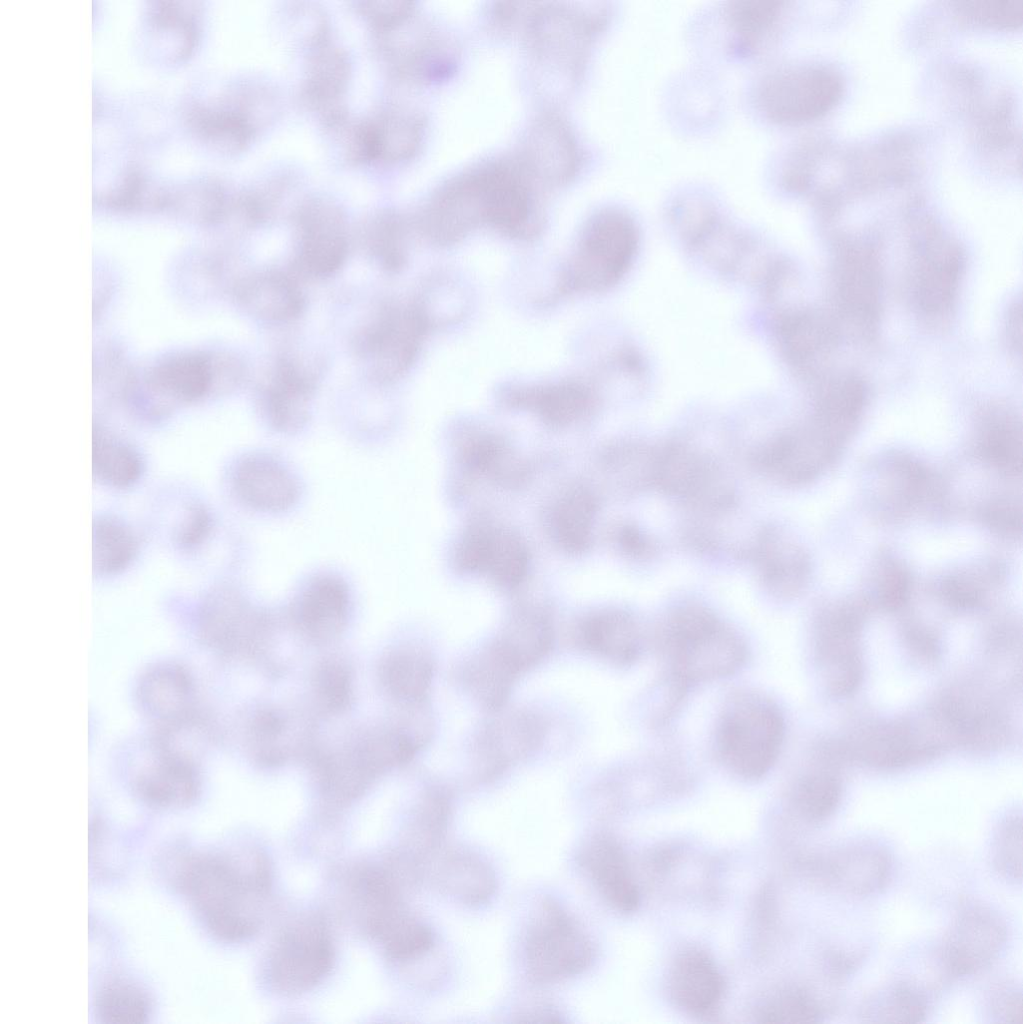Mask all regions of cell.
Wrapping results in <instances>:
<instances>
[{
    "instance_id": "27",
    "label": "cell",
    "mask_w": 1023,
    "mask_h": 1024,
    "mask_svg": "<svg viewBox=\"0 0 1023 1024\" xmlns=\"http://www.w3.org/2000/svg\"><path fill=\"white\" fill-rule=\"evenodd\" d=\"M458 560L465 569L488 570L497 581L512 586L524 576L527 553L510 533L477 532L464 540Z\"/></svg>"
},
{
    "instance_id": "6",
    "label": "cell",
    "mask_w": 1023,
    "mask_h": 1024,
    "mask_svg": "<svg viewBox=\"0 0 1023 1024\" xmlns=\"http://www.w3.org/2000/svg\"><path fill=\"white\" fill-rule=\"evenodd\" d=\"M650 486L695 509L720 513L734 503V489L716 462L686 444L654 447Z\"/></svg>"
},
{
    "instance_id": "40",
    "label": "cell",
    "mask_w": 1023,
    "mask_h": 1024,
    "mask_svg": "<svg viewBox=\"0 0 1023 1024\" xmlns=\"http://www.w3.org/2000/svg\"><path fill=\"white\" fill-rule=\"evenodd\" d=\"M135 552L132 533L111 518L97 519L93 528V560L95 568L113 573L124 568Z\"/></svg>"
},
{
    "instance_id": "14",
    "label": "cell",
    "mask_w": 1023,
    "mask_h": 1024,
    "mask_svg": "<svg viewBox=\"0 0 1023 1024\" xmlns=\"http://www.w3.org/2000/svg\"><path fill=\"white\" fill-rule=\"evenodd\" d=\"M822 881L851 896H870L884 889L892 876L891 855L874 843L837 849L819 864Z\"/></svg>"
},
{
    "instance_id": "44",
    "label": "cell",
    "mask_w": 1023,
    "mask_h": 1024,
    "mask_svg": "<svg viewBox=\"0 0 1023 1024\" xmlns=\"http://www.w3.org/2000/svg\"><path fill=\"white\" fill-rule=\"evenodd\" d=\"M97 1010L106 1022H143L150 1014V1002L137 987L115 982L99 994Z\"/></svg>"
},
{
    "instance_id": "32",
    "label": "cell",
    "mask_w": 1023,
    "mask_h": 1024,
    "mask_svg": "<svg viewBox=\"0 0 1023 1024\" xmlns=\"http://www.w3.org/2000/svg\"><path fill=\"white\" fill-rule=\"evenodd\" d=\"M526 167L539 177L558 180L575 167L577 149L571 135L558 121L546 119L532 129Z\"/></svg>"
},
{
    "instance_id": "28",
    "label": "cell",
    "mask_w": 1023,
    "mask_h": 1024,
    "mask_svg": "<svg viewBox=\"0 0 1023 1024\" xmlns=\"http://www.w3.org/2000/svg\"><path fill=\"white\" fill-rule=\"evenodd\" d=\"M349 595L344 582L334 576H321L305 588L298 605L300 625L316 640H330L344 628L348 616Z\"/></svg>"
},
{
    "instance_id": "38",
    "label": "cell",
    "mask_w": 1023,
    "mask_h": 1024,
    "mask_svg": "<svg viewBox=\"0 0 1023 1024\" xmlns=\"http://www.w3.org/2000/svg\"><path fill=\"white\" fill-rule=\"evenodd\" d=\"M142 463L137 452L118 439L97 432L93 440V471L99 480L115 487L133 484Z\"/></svg>"
},
{
    "instance_id": "35",
    "label": "cell",
    "mask_w": 1023,
    "mask_h": 1024,
    "mask_svg": "<svg viewBox=\"0 0 1023 1024\" xmlns=\"http://www.w3.org/2000/svg\"><path fill=\"white\" fill-rule=\"evenodd\" d=\"M394 210L381 209L369 216L362 227L364 246L385 271L396 273L407 261V229Z\"/></svg>"
},
{
    "instance_id": "48",
    "label": "cell",
    "mask_w": 1023,
    "mask_h": 1024,
    "mask_svg": "<svg viewBox=\"0 0 1023 1024\" xmlns=\"http://www.w3.org/2000/svg\"><path fill=\"white\" fill-rule=\"evenodd\" d=\"M866 260L860 253L849 255L841 275L843 297L857 311L871 308L876 292L874 272Z\"/></svg>"
},
{
    "instance_id": "5",
    "label": "cell",
    "mask_w": 1023,
    "mask_h": 1024,
    "mask_svg": "<svg viewBox=\"0 0 1023 1024\" xmlns=\"http://www.w3.org/2000/svg\"><path fill=\"white\" fill-rule=\"evenodd\" d=\"M593 958V944L577 922L558 902L545 899L525 941L530 978L537 983L562 981L585 971Z\"/></svg>"
},
{
    "instance_id": "31",
    "label": "cell",
    "mask_w": 1023,
    "mask_h": 1024,
    "mask_svg": "<svg viewBox=\"0 0 1023 1024\" xmlns=\"http://www.w3.org/2000/svg\"><path fill=\"white\" fill-rule=\"evenodd\" d=\"M388 958L407 961L426 953L433 945L431 929L403 908L387 913L366 926Z\"/></svg>"
},
{
    "instance_id": "43",
    "label": "cell",
    "mask_w": 1023,
    "mask_h": 1024,
    "mask_svg": "<svg viewBox=\"0 0 1023 1024\" xmlns=\"http://www.w3.org/2000/svg\"><path fill=\"white\" fill-rule=\"evenodd\" d=\"M594 511L593 499L583 492L569 496L559 506L555 527L567 549L581 551L588 545Z\"/></svg>"
},
{
    "instance_id": "45",
    "label": "cell",
    "mask_w": 1023,
    "mask_h": 1024,
    "mask_svg": "<svg viewBox=\"0 0 1023 1024\" xmlns=\"http://www.w3.org/2000/svg\"><path fill=\"white\" fill-rule=\"evenodd\" d=\"M1023 830L1021 817L1012 816L999 827L992 844L994 869L1006 880L1022 881Z\"/></svg>"
},
{
    "instance_id": "9",
    "label": "cell",
    "mask_w": 1023,
    "mask_h": 1024,
    "mask_svg": "<svg viewBox=\"0 0 1023 1024\" xmlns=\"http://www.w3.org/2000/svg\"><path fill=\"white\" fill-rule=\"evenodd\" d=\"M840 82L815 65H789L768 73L758 85L756 104L763 116L781 125L797 124L825 112L838 98Z\"/></svg>"
},
{
    "instance_id": "13",
    "label": "cell",
    "mask_w": 1023,
    "mask_h": 1024,
    "mask_svg": "<svg viewBox=\"0 0 1023 1024\" xmlns=\"http://www.w3.org/2000/svg\"><path fill=\"white\" fill-rule=\"evenodd\" d=\"M136 698L156 730L197 717L193 679L185 668L175 663L148 668L138 681Z\"/></svg>"
},
{
    "instance_id": "29",
    "label": "cell",
    "mask_w": 1023,
    "mask_h": 1024,
    "mask_svg": "<svg viewBox=\"0 0 1023 1024\" xmlns=\"http://www.w3.org/2000/svg\"><path fill=\"white\" fill-rule=\"evenodd\" d=\"M374 152V163L397 164L413 157L421 140V120L412 113L385 108L367 118Z\"/></svg>"
},
{
    "instance_id": "51",
    "label": "cell",
    "mask_w": 1023,
    "mask_h": 1024,
    "mask_svg": "<svg viewBox=\"0 0 1023 1024\" xmlns=\"http://www.w3.org/2000/svg\"><path fill=\"white\" fill-rule=\"evenodd\" d=\"M1016 446V436L1013 430L997 428L987 437L984 443V453L991 461L1015 469Z\"/></svg>"
},
{
    "instance_id": "8",
    "label": "cell",
    "mask_w": 1023,
    "mask_h": 1024,
    "mask_svg": "<svg viewBox=\"0 0 1023 1024\" xmlns=\"http://www.w3.org/2000/svg\"><path fill=\"white\" fill-rule=\"evenodd\" d=\"M637 240L633 220L618 209H605L586 225L568 273V285L598 290L624 272Z\"/></svg>"
},
{
    "instance_id": "24",
    "label": "cell",
    "mask_w": 1023,
    "mask_h": 1024,
    "mask_svg": "<svg viewBox=\"0 0 1023 1024\" xmlns=\"http://www.w3.org/2000/svg\"><path fill=\"white\" fill-rule=\"evenodd\" d=\"M542 724L534 715L508 714L491 723L477 740L481 776L494 777L541 740Z\"/></svg>"
},
{
    "instance_id": "41",
    "label": "cell",
    "mask_w": 1023,
    "mask_h": 1024,
    "mask_svg": "<svg viewBox=\"0 0 1023 1024\" xmlns=\"http://www.w3.org/2000/svg\"><path fill=\"white\" fill-rule=\"evenodd\" d=\"M757 1015L762 1023H812L820 1020L822 1009L809 991L789 986L765 1000Z\"/></svg>"
},
{
    "instance_id": "19",
    "label": "cell",
    "mask_w": 1023,
    "mask_h": 1024,
    "mask_svg": "<svg viewBox=\"0 0 1023 1024\" xmlns=\"http://www.w3.org/2000/svg\"><path fill=\"white\" fill-rule=\"evenodd\" d=\"M668 989L675 1005L689 1014L701 1016L713 1012L720 1004L724 981L707 953L688 949L674 961Z\"/></svg>"
},
{
    "instance_id": "23",
    "label": "cell",
    "mask_w": 1023,
    "mask_h": 1024,
    "mask_svg": "<svg viewBox=\"0 0 1023 1024\" xmlns=\"http://www.w3.org/2000/svg\"><path fill=\"white\" fill-rule=\"evenodd\" d=\"M429 872L444 893L474 906L493 897L497 884L493 870L477 855L460 849L441 847L427 859Z\"/></svg>"
},
{
    "instance_id": "21",
    "label": "cell",
    "mask_w": 1023,
    "mask_h": 1024,
    "mask_svg": "<svg viewBox=\"0 0 1023 1024\" xmlns=\"http://www.w3.org/2000/svg\"><path fill=\"white\" fill-rule=\"evenodd\" d=\"M575 639L582 650L619 666L634 663L642 651L638 623L621 610H604L588 616L576 628Z\"/></svg>"
},
{
    "instance_id": "7",
    "label": "cell",
    "mask_w": 1023,
    "mask_h": 1024,
    "mask_svg": "<svg viewBox=\"0 0 1023 1024\" xmlns=\"http://www.w3.org/2000/svg\"><path fill=\"white\" fill-rule=\"evenodd\" d=\"M334 947L326 922L308 914L279 935L268 960L271 986L285 996H297L318 985L330 972Z\"/></svg>"
},
{
    "instance_id": "39",
    "label": "cell",
    "mask_w": 1023,
    "mask_h": 1024,
    "mask_svg": "<svg viewBox=\"0 0 1023 1024\" xmlns=\"http://www.w3.org/2000/svg\"><path fill=\"white\" fill-rule=\"evenodd\" d=\"M841 798L839 780L829 774L811 773L803 776L791 793V802L798 815L810 823L829 818Z\"/></svg>"
},
{
    "instance_id": "46",
    "label": "cell",
    "mask_w": 1023,
    "mask_h": 1024,
    "mask_svg": "<svg viewBox=\"0 0 1023 1024\" xmlns=\"http://www.w3.org/2000/svg\"><path fill=\"white\" fill-rule=\"evenodd\" d=\"M862 383L855 378H840L830 385L821 402L823 424L845 425L860 413L864 401Z\"/></svg>"
},
{
    "instance_id": "18",
    "label": "cell",
    "mask_w": 1023,
    "mask_h": 1024,
    "mask_svg": "<svg viewBox=\"0 0 1023 1024\" xmlns=\"http://www.w3.org/2000/svg\"><path fill=\"white\" fill-rule=\"evenodd\" d=\"M579 862L612 908L621 913L638 908V887L616 840L606 835L593 837L582 849Z\"/></svg>"
},
{
    "instance_id": "12",
    "label": "cell",
    "mask_w": 1023,
    "mask_h": 1024,
    "mask_svg": "<svg viewBox=\"0 0 1023 1024\" xmlns=\"http://www.w3.org/2000/svg\"><path fill=\"white\" fill-rule=\"evenodd\" d=\"M320 373L314 357L298 353L277 357L263 390L265 412L276 429L295 432L305 426Z\"/></svg>"
},
{
    "instance_id": "37",
    "label": "cell",
    "mask_w": 1023,
    "mask_h": 1024,
    "mask_svg": "<svg viewBox=\"0 0 1023 1024\" xmlns=\"http://www.w3.org/2000/svg\"><path fill=\"white\" fill-rule=\"evenodd\" d=\"M928 999L916 986L897 982L865 1001L861 1017L872 1022L919 1023L928 1013Z\"/></svg>"
},
{
    "instance_id": "42",
    "label": "cell",
    "mask_w": 1023,
    "mask_h": 1024,
    "mask_svg": "<svg viewBox=\"0 0 1023 1024\" xmlns=\"http://www.w3.org/2000/svg\"><path fill=\"white\" fill-rule=\"evenodd\" d=\"M449 816L450 801L445 792L433 790L425 796L413 830V844L421 860L441 847Z\"/></svg>"
},
{
    "instance_id": "11",
    "label": "cell",
    "mask_w": 1023,
    "mask_h": 1024,
    "mask_svg": "<svg viewBox=\"0 0 1023 1024\" xmlns=\"http://www.w3.org/2000/svg\"><path fill=\"white\" fill-rule=\"evenodd\" d=\"M1007 938V927L996 912L981 904L964 905L943 938L941 961L952 977L977 974L996 961Z\"/></svg>"
},
{
    "instance_id": "49",
    "label": "cell",
    "mask_w": 1023,
    "mask_h": 1024,
    "mask_svg": "<svg viewBox=\"0 0 1023 1024\" xmlns=\"http://www.w3.org/2000/svg\"><path fill=\"white\" fill-rule=\"evenodd\" d=\"M354 4L356 12L372 26L374 32L401 24L414 11V4L408 1H358Z\"/></svg>"
},
{
    "instance_id": "3",
    "label": "cell",
    "mask_w": 1023,
    "mask_h": 1024,
    "mask_svg": "<svg viewBox=\"0 0 1023 1024\" xmlns=\"http://www.w3.org/2000/svg\"><path fill=\"white\" fill-rule=\"evenodd\" d=\"M785 725L778 706L756 692L732 697L720 718L716 746L728 770L744 780L765 776L780 753Z\"/></svg>"
},
{
    "instance_id": "20",
    "label": "cell",
    "mask_w": 1023,
    "mask_h": 1024,
    "mask_svg": "<svg viewBox=\"0 0 1023 1024\" xmlns=\"http://www.w3.org/2000/svg\"><path fill=\"white\" fill-rule=\"evenodd\" d=\"M236 298L252 317L282 324L297 319L305 309L304 295L289 274L266 270L245 277L236 289Z\"/></svg>"
},
{
    "instance_id": "34",
    "label": "cell",
    "mask_w": 1023,
    "mask_h": 1024,
    "mask_svg": "<svg viewBox=\"0 0 1023 1024\" xmlns=\"http://www.w3.org/2000/svg\"><path fill=\"white\" fill-rule=\"evenodd\" d=\"M511 402L534 410L551 424L562 425L581 417L591 400L585 387L569 381L517 391Z\"/></svg>"
},
{
    "instance_id": "50",
    "label": "cell",
    "mask_w": 1023,
    "mask_h": 1024,
    "mask_svg": "<svg viewBox=\"0 0 1023 1024\" xmlns=\"http://www.w3.org/2000/svg\"><path fill=\"white\" fill-rule=\"evenodd\" d=\"M968 13L989 24H1015L1023 15V0L1020 1H971Z\"/></svg>"
},
{
    "instance_id": "52",
    "label": "cell",
    "mask_w": 1023,
    "mask_h": 1024,
    "mask_svg": "<svg viewBox=\"0 0 1023 1024\" xmlns=\"http://www.w3.org/2000/svg\"><path fill=\"white\" fill-rule=\"evenodd\" d=\"M991 1007L993 1014L1000 1021L1023 1023V998L1020 990L1014 987H1001L992 996Z\"/></svg>"
},
{
    "instance_id": "53",
    "label": "cell",
    "mask_w": 1023,
    "mask_h": 1024,
    "mask_svg": "<svg viewBox=\"0 0 1023 1024\" xmlns=\"http://www.w3.org/2000/svg\"><path fill=\"white\" fill-rule=\"evenodd\" d=\"M617 536L623 551L634 558H647L656 550L651 539L635 526H623Z\"/></svg>"
},
{
    "instance_id": "17",
    "label": "cell",
    "mask_w": 1023,
    "mask_h": 1024,
    "mask_svg": "<svg viewBox=\"0 0 1023 1024\" xmlns=\"http://www.w3.org/2000/svg\"><path fill=\"white\" fill-rule=\"evenodd\" d=\"M765 590L787 598L806 580L808 565L801 549L776 527L762 529L748 551Z\"/></svg>"
},
{
    "instance_id": "10",
    "label": "cell",
    "mask_w": 1023,
    "mask_h": 1024,
    "mask_svg": "<svg viewBox=\"0 0 1023 1024\" xmlns=\"http://www.w3.org/2000/svg\"><path fill=\"white\" fill-rule=\"evenodd\" d=\"M296 263L302 273L315 278L335 274L348 255V225L342 208L324 196L302 200L293 214Z\"/></svg>"
},
{
    "instance_id": "47",
    "label": "cell",
    "mask_w": 1023,
    "mask_h": 1024,
    "mask_svg": "<svg viewBox=\"0 0 1023 1024\" xmlns=\"http://www.w3.org/2000/svg\"><path fill=\"white\" fill-rule=\"evenodd\" d=\"M317 698L330 712L344 710L352 696L351 675L347 666L338 660H326L314 676Z\"/></svg>"
},
{
    "instance_id": "33",
    "label": "cell",
    "mask_w": 1023,
    "mask_h": 1024,
    "mask_svg": "<svg viewBox=\"0 0 1023 1024\" xmlns=\"http://www.w3.org/2000/svg\"><path fill=\"white\" fill-rule=\"evenodd\" d=\"M433 674L431 657L415 648L391 652L380 667L382 683L389 693L409 703H420L426 698Z\"/></svg>"
},
{
    "instance_id": "26",
    "label": "cell",
    "mask_w": 1023,
    "mask_h": 1024,
    "mask_svg": "<svg viewBox=\"0 0 1023 1024\" xmlns=\"http://www.w3.org/2000/svg\"><path fill=\"white\" fill-rule=\"evenodd\" d=\"M234 488L248 505L263 511H282L298 497V486L279 463L262 456L243 460L234 473Z\"/></svg>"
},
{
    "instance_id": "4",
    "label": "cell",
    "mask_w": 1023,
    "mask_h": 1024,
    "mask_svg": "<svg viewBox=\"0 0 1023 1024\" xmlns=\"http://www.w3.org/2000/svg\"><path fill=\"white\" fill-rule=\"evenodd\" d=\"M426 328L427 317L418 302L388 300L356 333L354 350L370 378L388 384L409 370Z\"/></svg>"
},
{
    "instance_id": "22",
    "label": "cell",
    "mask_w": 1023,
    "mask_h": 1024,
    "mask_svg": "<svg viewBox=\"0 0 1023 1024\" xmlns=\"http://www.w3.org/2000/svg\"><path fill=\"white\" fill-rule=\"evenodd\" d=\"M352 65L347 52L330 41L310 49L300 99L319 118L344 107Z\"/></svg>"
},
{
    "instance_id": "16",
    "label": "cell",
    "mask_w": 1023,
    "mask_h": 1024,
    "mask_svg": "<svg viewBox=\"0 0 1023 1024\" xmlns=\"http://www.w3.org/2000/svg\"><path fill=\"white\" fill-rule=\"evenodd\" d=\"M828 450L824 436L787 432L763 444L754 454L753 462L768 478L796 485L809 481L820 471Z\"/></svg>"
},
{
    "instance_id": "30",
    "label": "cell",
    "mask_w": 1023,
    "mask_h": 1024,
    "mask_svg": "<svg viewBox=\"0 0 1023 1024\" xmlns=\"http://www.w3.org/2000/svg\"><path fill=\"white\" fill-rule=\"evenodd\" d=\"M726 18L734 34L732 47L741 55L759 52L774 39L783 12V2L776 0H738L725 8Z\"/></svg>"
},
{
    "instance_id": "54",
    "label": "cell",
    "mask_w": 1023,
    "mask_h": 1024,
    "mask_svg": "<svg viewBox=\"0 0 1023 1024\" xmlns=\"http://www.w3.org/2000/svg\"><path fill=\"white\" fill-rule=\"evenodd\" d=\"M863 958L864 954L862 952L848 953L836 950L829 954L828 966L836 979H840L853 972L860 965Z\"/></svg>"
},
{
    "instance_id": "15",
    "label": "cell",
    "mask_w": 1023,
    "mask_h": 1024,
    "mask_svg": "<svg viewBox=\"0 0 1023 1024\" xmlns=\"http://www.w3.org/2000/svg\"><path fill=\"white\" fill-rule=\"evenodd\" d=\"M137 795L155 808L190 805L200 792V776L192 757L154 747L152 760L136 774Z\"/></svg>"
},
{
    "instance_id": "1",
    "label": "cell",
    "mask_w": 1023,
    "mask_h": 1024,
    "mask_svg": "<svg viewBox=\"0 0 1023 1024\" xmlns=\"http://www.w3.org/2000/svg\"><path fill=\"white\" fill-rule=\"evenodd\" d=\"M181 887L218 938L237 942L254 936L262 924L270 887L269 864L259 853L244 858L204 855L192 859Z\"/></svg>"
},
{
    "instance_id": "25",
    "label": "cell",
    "mask_w": 1023,
    "mask_h": 1024,
    "mask_svg": "<svg viewBox=\"0 0 1023 1024\" xmlns=\"http://www.w3.org/2000/svg\"><path fill=\"white\" fill-rule=\"evenodd\" d=\"M261 622L260 615L241 594L220 588L205 599L199 630L205 644L222 653L236 652L249 630Z\"/></svg>"
},
{
    "instance_id": "2",
    "label": "cell",
    "mask_w": 1023,
    "mask_h": 1024,
    "mask_svg": "<svg viewBox=\"0 0 1023 1024\" xmlns=\"http://www.w3.org/2000/svg\"><path fill=\"white\" fill-rule=\"evenodd\" d=\"M658 638L668 661L671 683L682 690L730 676L747 658V647L741 637L700 605L674 609L662 623Z\"/></svg>"
},
{
    "instance_id": "36",
    "label": "cell",
    "mask_w": 1023,
    "mask_h": 1024,
    "mask_svg": "<svg viewBox=\"0 0 1023 1024\" xmlns=\"http://www.w3.org/2000/svg\"><path fill=\"white\" fill-rule=\"evenodd\" d=\"M958 252L950 246L927 253L918 274L917 293L927 311L943 310L953 298L959 276Z\"/></svg>"
}]
</instances>
